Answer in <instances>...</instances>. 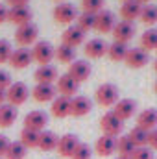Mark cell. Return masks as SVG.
Segmentation results:
<instances>
[{
	"instance_id": "6da1fadb",
	"label": "cell",
	"mask_w": 157,
	"mask_h": 159,
	"mask_svg": "<svg viewBox=\"0 0 157 159\" xmlns=\"http://www.w3.org/2000/svg\"><path fill=\"white\" fill-rule=\"evenodd\" d=\"M94 100H96V104L102 106V107H111V106H115L118 100H120V96H118V87L115 83H109V81L98 85V89L94 91Z\"/></svg>"
},
{
	"instance_id": "7a4b0ae2",
	"label": "cell",
	"mask_w": 157,
	"mask_h": 159,
	"mask_svg": "<svg viewBox=\"0 0 157 159\" xmlns=\"http://www.w3.org/2000/svg\"><path fill=\"white\" fill-rule=\"evenodd\" d=\"M30 94H32V91L28 89V85H26L24 81H13V83L6 89V100H7V104H11V106H15V107L22 106V104L28 100Z\"/></svg>"
},
{
	"instance_id": "3957f363",
	"label": "cell",
	"mask_w": 157,
	"mask_h": 159,
	"mask_svg": "<svg viewBox=\"0 0 157 159\" xmlns=\"http://www.w3.org/2000/svg\"><path fill=\"white\" fill-rule=\"evenodd\" d=\"M100 129H102V135H109L117 139L124 129V120H120L113 111H107L100 119Z\"/></svg>"
},
{
	"instance_id": "277c9868",
	"label": "cell",
	"mask_w": 157,
	"mask_h": 159,
	"mask_svg": "<svg viewBox=\"0 0 157 159\" xmlns=\"http://www.w3.org/2000/svg\"><path fill=\"white\" fill-rule=\"evenodd\" d=\"M37 37H39V28L34 22L22 24V26H19L15 30V41L22 48H28L30 44H35L37 43Z\"/></svg>"
},
{
	"instance_id": "5b68a950",
	"label": "cell",
	"mask_w": 157,
	"mask_h": 159,
	"mask_svg": "<svg viewBox=\"0 0 157 159\" xmlns=\"http://www.w3.org/2000/svg\"><path fill=\"white\" fill-rule=\"evenodd\" d=\"M52 17H54L56 22H59V24H69V26H70V22H76L78 11H76V6H72L70 2H59V4L54 7Z\"/></svg>"
},
{
	"instance_id": "8992f818",
	"label": "cell",
	"mask_w": 157,
	"mask_h": 159,
	"mask_svg": "<svg viewBox=\"0 0 157 159\" xmlns=\"http://www.w3.org/2000/svg\"><path fill=\"white\" fill-rule=\"evenodd\" d=\"M32 56H34V61H37L41 67L43 65H50V61L56 56V48L48 41H37L34 44V48H32Z\"/></svg>"
},
{
	"instance_id": "52a82bcc",
	"label": "cell",
	"mask_w": 157,
	"mask_h": 159,
	"mask_svg": "<svg viewBox=\"0 0 157 159\" xmlns=\"http://www.w3.org/2000/svg\"><path fill=\"white\" fill-rule=\"evenodd\" d=\"M78 89H79V83L72 78L69 72L61 74L57 81H56V91L61 94V96H67V98H72L78 94Z\"/></svg>"
},
{
	"instance_id": "ba28073f",
	"label": "cell",
	"mask_w": 157,
	"mask_h": 159,
	"mask_svg": "<svg viewBox=\"0 0 157 159\" xmlns=\"http://www.w3.org/2000/svg\"><path fill=\"white\" fill-rule=\"evenodd\" d=\"M115 24H117V17H115L113 11L102 9L100 13H96V20H94V30H96V32H100V34H109V32H113Z\"/></svg>"
},
{
	"instance_id": "9c48e42d",
	"label": "cell",
	"mask_w": 157,
	"mask_h": 159,
	"mask_svg": "<svg viewBox=\"0 0 157 159\" xmlns=\"http://www.w3.org/2000/svg\"><path fill=\"white\" fill-rule=\"evenodd\" d=\"M148 61H150V56H148V52L142 50L141 46L129 48L128 54H126V59H124V63H126L129 69H142L144 65H148Z\"/></svg>"
},
{
	"instance_id": "30bf717a",
	"label": "cell",
	"mask_w": 157,
	"mask_h": 159,
	"mask_svg": "<svg viewBox=\"0 0 157 159\" xmlns=\"http://www.w3.org/2000/svg\"><path fill=\"white\" fill-rule=\"evenodd\" d=\"M107 48H109V44L104 39H98V37L89 39L83 44V52H85V56L91 57V59H100V57H104V56L107 54Z\"/></svg>"
},
{
	"instance_id": "8fae6325",
	"label": "cell",
	"mask_w": 157,
	"mask_h": 159,
	"mask_svg": "<svg viewBox=\"0 0 157 159\" xmlns=\"http://www.w3.org/2000/svg\"><path fill=\"white\" fill-rule=\"evenodd\" d=\"M32 61H34L32 48H22V46H19L17 50H13L11 57H9V65H11L13 69H19V70L30 67Z\"/></svg>"
},
{
	"instance_id": "7c38bea8",
	"label": "cell",
	"mask_w": 157,
	"mask_h": 159,
	"mask_svg": "<svg viewBox=\"0 0 157 159\" xmlns=\"http://www.w3.org/2000/svg\"><path fill=\"white\" fill-rule=\"evenodd\" d=\"M92 109V102L89 96H83V94H76L70 98V115L72 117H85L89 115Z\"/></svg>"
},
{
	"instance_id": "4fadbf2b",
	"label": "cell",
	"mask_w": 157,
	"mask_h": 159,
	"mask_svg": "<svg viewBox=\"0 0 157 159\" xmlns=\"http://www.w3.org/2000/svg\"><path fill=\"white\" fill-rule=\"evenodd\" d=\"M133 35H135V24L133 22H129V20H117V24L113 28L115 41L128 44L129 41L133 39Z\"/></svg>"
},
{
	"instance_id": "5bb4252c",
	"label": "cell",
	"mask_w": 157,
	"mask_h": 159,
	"mask_svg": "<svg viewBox=\"0 0 157 159\" xmlns=\"http://www.w3.org/2000/svg\"><path fill=\"white\" fill-rule=\"evenodd\" d=\"M48 124V115L41 109H35V111H30L26 117H24V128L28 129H34V131H44Z\"/></svg>"
},
{
	"instance_id": "9a60e30c",
	"label": "cell",
	"mask_w": 157,
	"mask_h": 159,
	"mask_svg": "<svg viewBox=\"0 0 157 159\" xmlns=\"http://www.w3.org/2000/svg\"><path fill=\"white\" fill-rule=\"evenodd\" d=\"M91 72H92V67H91V63H89L87 59H76V61L70 63V67H69V74L76 80L78 83L87 81V80L91 78Z\"/></svg>"
},
{
	"instance_id": "2e32d148",
	"label": "cell",
	"mask_w": 157,
	"mask_h": 159,
	"mask_svg": "<svg viewBox=\"0 0 157 159\" xmlns=\"http://www.w3.org/2000/svg\"><path fill=\"white\" fill-rule=\"evenodd\" d=\"M78 144H79V141L74 133H65L63 137H59V143H57L56 150H57V154L61 157H72V154L76 152Z\"/></svg>"
},
{
	"instance_id": "e0dca14e",
	"label": "cell",
	"mask_w": 157,
	"mask_h": 159,
	"mask_svg": "<svg viewBox=\"0 0 157 159\" xmlns=\"http://www.w3.org/2000/svg\"><path fill=\"white\" fill-rule=\"evenodd\" d=\"M137 111V102L133 98H120L117 104L113 106V113L117 115L120 120L131 119Z\"/></svg>"
},
{
	"instance_id": "ac0fdd59",
	"label": "cell",
	"mask_w": 157,
	"mask_h": 159,
	"mask_svg": "<svg viewBox=\"0 0 157 159\" xmlns=\"http://www.w3.org/2000/svg\"><path fill=\"white\" fill-rule=\"evenodd\" d=\"M32 17H34V13H32V9L28 6L26 7H9L7 9V20L11 24H15L17 28L22 26V24L32 22Z\"/></svg>"
},
{
	"instance_id": "d6986e66",
	"label": "cell",
	"mask_w": 157,
	"mask_h": 159,
	"mask_svg": "<svg viewBox=\"0 0 157 159\" xmlns=\"http://www.w3.org/2000/svg\"><path fill=\"white\" fill-rule=\"evenodd\" d=\"M94 152L100 157H107L113 152H117V139L109 137V135H100L94 143Z\"/></svg>"
},
{
	"instance_id": "ffe728a7",
	"label": "cell",
	"mask_w": 157,
	"mask_h": 159,
	"mask_svg": "<svg viewBox=\"0 0 157 159\" xmlns=\"http://www.w3.org/2000/svg\"><path fill=\"white\" fill-rule=\"evenodd\" d=\"M83 41H85V32H81L76 24L74 26H69L61 34V44H67V46H72V48L83 44Z\"/></svg>"
},
{
	"instance_id": "44dd1931",
	"label": "cell",
	"mask_w": 157,
	"mask_h": 159,
	"mask_svg": "<svg viewBox=\"0 0 157 159\" xmlns=\"http://www.w3.org/2000/svg\"><path fill=\"white\" fill-rule=\"evenodd\" d=\"M137 126L146 129V131H152L157 128V109L155 107H146L142 109L139 115H137Z\"/></svg>"
},
{
	"instance_id": "7402d4cb",
	"label": "cell",
	"mask_w": 157,
	"mask_h": 159,
	"mask_svg": "<svg viewBox=\"0 0 157 159\" xmlns=\"http://www.w3.org/2000/svg\"><path fill=\"white\" fill-rule=\"evenodd\" d=\"M34 78H35L37 83L54 85V81H57V78H59V74H57V69L54 65H43L34 72Z\"/></svg>"
},
{
	"instance_id": "603a6c76",
	"label": "cell",
	"mask_w": 157,
	"mask_h": 159,
	"mask_svg": "<svg viewBox=\"0 0 157 159\" xmlns=\"http://www.w3.org/2000/svg\"><path fill=\"white\" fill-rule=\"evenodd\" d=\"M32 96L35 102H52L56 98V87L54 85H46V83H35V87L32 89Z\"/></svg>"
},
{
	"instance_id": "cb8c5ba5",
	"label": "cell",
	"mask_w": 157,
	"mask_h": 159,
	"mask_svg": "<svg viewBox=\"0 0 157 159\" xmlns=\"http://www.w3.org/2000/svg\"><path fill=\"white\" fill-rule=\"evenodd\" d=\"M50 111H52V115H54L56 119H65V117H69V115H70V98L61 96V94L56 96V98L52 100Z\"/></svg>"
},
{
	"instance_id": "d4e9b609",
	"label": "cell",
	"mask_w": 157,
	"mask_h": 159,
	"mask_svg": "<svg viewBox=\"0 0 157 159\" xmlns=\"http://www.w3.org/2000/svg\"><path fill=\"white\" fill-rule=\"evenodd\" d=\"M141 9H142V4L137 2V0L122 2V6H120V17H122V20H129V22H133L135 19H139Z\"/></svg>"
},
{
	"instance_id": "484cf974",
	"label": "cell",
	"mask_w": 157,
	"mask_h": 159,
	"mask_svg": "<svg viewBox=\"0 0 157 159\" xmlns=\"http://www.w3.org/2000/svg\"><path fill=\"white\" fill-rule=\"evenodd\" d=\"M57 143H59V137L54 131L44 129V131L39 133V144H37V148L43 150V152H52V150L57 148Z\"/></svg>"
},
{
	"instance_id": "4316f807",
	"label": "cell",
	"mask_w": 157,
	"mask_h": 159,
	"mask_svg": "<svg viewBox=\"0 0 157 159\" xmlns=\"http://www.w3.org/2000/svg\"><path fill=\"white\" fill-rule=\"evenodd\" d=\"M19 117V111H17V107L15 106H11V104H2L0 106V128H9V126H13L15 124V120Z\"/></svg>"
},
{
	"instance_id": "83f0119b",
	"label": "cell",
	"mask_w": 157,
	"mask_h": 159,
	"mask_svg": "<svg viewBox=\"0 0 157 159\" xmlns=\"http://www.w3.org/2000/svg\"><path fill=\"white\" fill-rule=\"evenodd\" d=\"M139 43H141V48L146 52L157 50V28H148L146 32H142Z\"/></svg>"
},
{
	"instance_id": "f1b7e54d",
	"label": "cell",
	"mask_w": 157,
	"mask_h": 159,
	"mask_svg": "<svg viewBox=\"0 0 157 159\" xmlns=\"http://www.w3.org/2000/svg\"><path fill=\"white\" fill-rule=\"evenodd\" d=\"M128 44L124 43H118V41H113L107 48V56L111 61H124L126 59V54H128Z\"/></svg>"
},
{
	"instance_id": "f546056e",
	"label": "cell",
	"mask_w": 157,
	"mask_h": 159,
	"mask_svg": "<svg viewBox=\"0 0 157 159\" xmlns=\"http://www.w3.org/2000/svg\"><path fill=\"white\" fill-rule=\"evenodd\" d=\"M56 59L61 61V63H74L76 61V48L72 46H67V44H59L56 48Z\"/></svg>"
},
{
	"instance_id": "4dcf8cb0",
	"label": "cell",
	"mask_w": 157,
	"mask_h": 159,
	"mask_svg": "<svg viewBox=\"0 0 157 159\" xmlns=\"http://www.w3.org/2000/svg\"><path fill=\"white\" fill-rule=\"evenodd\" d=\"M135 144H133V141L129 139V135H120L117 137V152L118 156H124V157H129L133 152H135Z\"/></svg>"
},
{
	"instance_id": "1f68e13d",
	"label": "cell",
	"mask_w": 157,
	"mask_h": 159,
	"mask_svg": "<svg viewBox=\"0 0 157 159\" xmlns=\"http://www.w3.org/2000/svg\"><path fill=\"white\" fill-rule=\"evenodd\" d=\"M139 20H141L142 24H146L148 28H152V26L157 22V7L155 6H150V4L142 6L141 15H139Z\"/></svg>"
},
{
	"instance_id": "d6a6232c",
	"label": "cell",
	"mask_w": 157,
	"mask_h": 159,
	"mask_svg": "<svg viewBox=\"0 0 157 159\" xmlns=\"http://www.w3.org/2000/svg\"><path fill=\"white\" fill-rule=\"evenodd\" d=\"M128 135H129V139L133 141V144H135L137 148H141V146H148V135H150V131H146V129L135 126Z\"/></svg>"
},
{
	"instance_id": "836d02e7",
	"label": "cell",
	"mask_w": 157,
	"mask_h": 159,
	"mask_svg": "<svg viewBox=\"0 0 157 159\" xmlns=\"http://www.w3.org/2000/svg\"><path fill=\"white\" fill-rule=\"evenodd\" d=\"M94 20H96V15L92 13H87V11H81L76 19V26H78L81 32H89V30H94Z\"/></svg>"
},
{
	"instance_id": "e575fe53",
	"label": "cell",
	"mask_w": 157,
	"mask_h": 159,
	"mask_svg": "<svg viewBox=\"0 0 157 159\" xmlns=\"http://www.w3.org/2000/svg\"><path fill=\"white\" fill-rule=\"evenodd\" d=\"M26 154H28V148L20 141H17V143H9V148H7L4 157L6 159H24Z\"/></svg>"
},
{
	"instance_id": "d590c367",
	"label": "cell",
	"mask_w": 157,
	"mask_h": 159,
	"mask_svg": "<svg viewBox=\"0 0 157 159\" xmlns=\"http://www.w3.org/2000/svg\"><path fill=\"white\" fill-rule=\"evenodd\" d=\"M20 143L26 148H37V144H39V131L22 128V131H20Z\"/></svg>"
},
{
	"instance_id": "8d00e7d4",
	"label": "cell",
	"mask_w": 157,
	"mask_h": 159,
	"mask_svg": "<svg viewBox=\"0 0 157 159\" xmlns=\"http://www.w3.org/2000/svg\"><path fill=\"white\" fill-rule=\"evenodd\" d=\"M104 4H105V0H81V9L96 15L104 9Z\"/></svg>"
},
{
	"instance_id": "74e56055",
	"label": "cell",
	"mask_w": 157,
	"mask_h": 159,
	"mask_svg": "<svg viewBox=\"0 0 157 159\" xmlns=\"http://www.w3.org/2000/svg\"><path fill=\"white\" fill-rule=\"evenodd\" d=\"M92 157V150H91V146L87 144V143H79L78 148H76V152L72 154V157L70 159H91Z\"/></svg>"
},
{
	"instance_id": "f35d334b",
	"label": "cell",
	"mask_w": 157,
	"mask_h": 159,
	"mask_svg": "<svg viewBox=\"0 0 157 159\" xmlns=\"http://www.w3.org/2000/svg\"><path fill=\"white\" fill-rule=\"evenodd\" d=\"M13 54V48H11V43L6 39H0V65L2 63H7L9 57Z\"/></svg>"
},
{
	"instance_id": "ab89813d",
	"label": "cell",
	"mask_w": 157,
	"mask_h": 159,
	"mask_svg": "<svg viewBox=\"0 0 157 159\" xmlns=\"http://www.w3.org/2000/svg\"><path fill=\"white\" fill-rule=\"evenodd\" d=\"M129 159H154V150H152L150 146L135 148V152L129 156Z\"/></svg>"
},
{
	"instance_id": "60d3db41",
	"label": "cell",
	"mask_w": 157,
	"mask_h": 159,
	"mask_svg": "<svg viewBox=\"0 0 157 159\" xmlns=\"http://www.w3.org/2000/svg\"><path fill=\"white\" fill-rule=\"evenodd\" d=\"M11 83H13V81H11V76H9L6 70L0 69V87H2V89H7Z\"/></svg>"
},
{
	"instance_id": "b9f144b4",
	"label": "cell",
	"mask_w": 157,
	"mask_h": 159,
	"mask_svg": "<svg viewBox=\"0 0 157 159\" xmlns=\"http://www.w3.org/2000/svg\"><path fill=\"white\" fill-rule=\"evenodd\" d=\"M7 148H9V139H7L6 135H2V133H0V157H4V156H6Z\"/></svg>"
},
{
	"instance_id": "7bdbcfd3",
	"label": "cell",
	"mask_w": 157,
	"mask_h": 159,
	"mask_svg": "<svg viewBox=\"0 0 157 159\" xmlns=\"http://www.w3.org/2000/svg\"><path fill=\"white\" fill-rule=\"evenodd\" d=\"M148 146H150L154 152L157 150V128H155V129H152V131H150V135H148Z\"/></svg>"
},
{
	"instance_id": "ee69618b",
	"label": "cell",
	"mask_w": 157,
	"mask_h": 159,
	"mask_svg": "<svg viewBox=\"0 0 157 159\" xmlns=\"http://www.w3.org/2000/svg\"><path fill=\"white\" fill-rule=\"evenodd\" d=\"M11 7H26L30 0H6Z\"/></svg>"
},
{
	"instance_id": "f6af8a7d",
	"label": "cell",
	"mask_w": 157,
	"mask_h": 159,
	"mask_svg": "<svg viewBox=\"0 0 157 159\" xmlns=\"http://www.w3.org/2000/svg\"><path fill=\"white\" fill-rule=\"evenodd\" d=\"M6 20H7V7L0 4V24L6 22Z\"/></svg>"
},
{
	"instance_id": "bcb514c9",
	"label": "cell",
	"mask_w": 157,
	"mask_h": 159,
	"mask_svg": "<svg viewBox=\"0 0 157 159\" xmlns=\"http://www.w3.org/2000/svg\"><path fill=\"white\" fill-rule=\"evenodd\" d=\"M2 104H6V89L0 87V106H2Z\"/></svg>"
},
{
	"instance_id": "7dc6e473",
	"label": "cell",
	"mask_w": 157,
	"mask_h": 159,
	"mask_svg": "<svg viewBox=\"0 0 157 159\" xmlns=\"http://www.w3.org/2000/svg\"><path fill=\"white\" fill-rule=\"evenodd\" d=\"M137 2H141V4H148L150 0H137Z\"/></svg>"
},
{
	"instance_id": "c3c4849f",
	"label": "cell",
	"mask_w": 157,
	"mask_h": 159,
	"mask_svg": "<svg viewBox=\"0 0 157 159\" xmlns=\"http://www.w3.org/2000/svg\"><path fill=\"white\" fill-rule=\"evenodd\" d=\"M115 159H129V157H124V156H118V157H115Z\"/></svg>"
},
{
	"instance_id": "681fc988",
	"label": "cell",
	"mask_w": 157,
	"mask_h": 159,
	"mask_svg": "<svg viewBox=\"0 0 157 159\" xmlns=\"http://www.w3.org/2000/svg\"><path fill=\"white\" fill-rule=\"evenodd\" d=\"M154 69H155V72H157V59H155V63H154Z\"/></svg>"
},
{
	"instance_id": "f907efd6",
	"label": "cell",
	"mask_w": 157,
	"mask_h": 159,
	"mask_svg": "<svg viewBox=\"0 0 157 159\" xmlns=\"http://www.w3.org/2000/svg\"><path fill=\"white\" fill-rule=\"evenodd\" d=\"M154 91H155V94H157V81H155V85H154Z\"/></svg>"
},
{
	"instance_id": "816d5d0a",
	"label": "cell",
	"mask_w": 157,
	"mask_h": 159,
	"mask_svg": "<svg viewBox=\"0 0 157 159\" xmlns=\"http://www.w3.org/2000/svg\"><path fill=\"white\" fill-rule=\"evenodd\" d=\"M56 2H63V0H56Z\"/></svg>"
},
{
	"instance_id": "f5cc1de1",
	"label": "cell",
	"mask_w": 157,
	"mask_h": 159,
	"mask_svg": "<svg viewBox=\"0 0 157 159\" xmlns=\"http://www.w3.org/2000/svg\"><path fill=\"white\" fill-rule=\"evenodd\" d=\"M122 2H128V0H122Z\"/></svg>"
},
{
	"instance_id": "db71d44e",
	"label": "cell",
	"mask_w": 157,
	"mask_h": 159,
	"mask_svg": "<svg viewBox=\"0 0 157 159\" xmlns=\"http://www.w3.org/2000/svg\"><path fill=\"white\" fill-rule=\"evenodd\" d=\"M0 159H6V157H0Z\"/></svg>"
}]
</instances>
